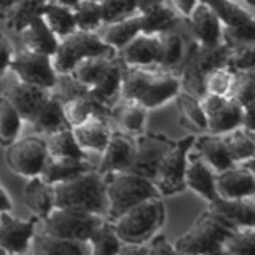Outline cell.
Returning <instances> with one entry per match:
<instances>
[{"label":"cell","instance_id":"5bb4252c","mask_svg":"<svg viewBox=\"0 0 255 255\" xmlns=\"http://www.w3.org/2000/svg\"><path fill=\"white\" fill-rule=\"evenodd\" d=\"M215 193L220 198H243L255 195L254 159L235 163L227 169L215 172Z\"/></svg>","mask_w":255,"mask_h":255},{"label":"cell","instance_id":"f6af8a7d","mask_svg":"<svg viewBox=\"0 0 255 255\" xmlns=\"http://www.w3.org/2000/svg\"><path fill=\"white\" fill-rule=\"evenodd\" d=\"M75 16L77 30L86 32H98L102 26V14H101V3L94 0H80V2L72 8Z\"/></svg>","mask_w":255,"mask_h":255},{"label":"cell","instance_id":"8fae6325","mask_svg":"<svg viewBox=\"0 0 255 255\" xmlns=\"http://www.w3.org/2000/svg\"><path fill=\"white\" fill-rule=\"evenodd\" d=\"M10 70L21 82L42 86L46 90H51L58 78V74L54 72L51 64V56L29 51L26 48L14 51L10 62Z\"/></svg>","mask_w":255,"mask_h":255},{"label":"cell","instance_id":"4dcf8cb0","mask_svg":"<svg viewBox=\"0 0 255 255\" xmlns=\"http://www.w3.org/2000/svg\"><path fill=\"white\" fill-rule=\"evenodd\" d=\"M193 148L198 151V155L211 166V169L214 172L223 171L235 164L220 134L209 132V134L198 135V137H195Z\"/></svg>","mask_w":255,"mask_h":255},{"label":"cell","instance_id":"b9f144b4","mask_svg":"<svg viewBox=\"0 0 255 255\" xmlns=\"http://www.w3.org/2000/svg\"><path fill=\"white\" fill-rule=\"evenodd\" d=\"M175 104H177V109L182 115V120L190 126H193L195 129L199 131H206L207 129V120L206 115L199 106V99L195 98L193 94H190L187 91L180 90L177 96L174 98Z\"/></svg>","mask_w":255,"mask_h":255},{"label":"cell","instance_id":"ab89813d","mask_svg":"<svg viewBox=\"0 0 255 255\" xmlns=\"http://www.w3.org/2000/svg\"><path fill=\"white\" fill-rule=\"evenodd\" d=\"M24 120L13 104L3 94H0V145L6 147L19 137Z\"/></svg>","mask_w":255,"mask_h":255},{"label":"cell","instance_id":"e575fe53","mask_svg":"<svg viewBox=\"0 0 255 255\" xmlns=\"http://www.w3.org/2000/svg\"><path fill=\"white\" fill-rule=\"evenodd\" d=\"M220 135L231 159H233V163H244V161H249V159H254L255 131L238 126L235 129L223 132Z\"/></svg>","mask_w":255,"mask_h":255},{"label":"cell","instance_id":"52a82bcc","mask_svg":"<svg viewBox=\"0 0 255 255\" xmlns=\"http://www.w3.org/2000/svg\"><path fill=\"white\" fill-rule=\"evenodd\" d=\"M104 220H106V217L99 214L54 206L43 219H40L38 227L40 231H43L46 235L88 241L90 236L94 233V230Z\"/></svg>","mask_w":255,"mask_h":255},{"label":"cell","instance_id":"9f6ffc18","mask_svg":"<svg viewBox=\"0 0 255 255\" xmlns=\"http://www.w3.org/2000/svg\"><path fill=\"white\" fill-rule=\"evenodd\" d=\"M16 2H18V0H0V18L5 19V16L8 14V11L11 10Z\"/></svg>","mask_w":255,"mask_h":255},{"label":"cell","instance_id":"7402d4cb","mask_svg":"<svg viewBox=\"0 0 255 255\" xmlns=\"http://www.w3.org/2000/svg\"><path fill=\"white\" fill-rule=\"evenodd\" d=\"M112 123L107 118L99 115H91L83 123L72 128V132L75 135V140L86 153H102L112 134Z\"/></svg>","mask_w":255,"mask_h":255},{"label":"cell","instance_id":"91938a15","mask_svg":"<svg viewBox=\"0 0 255 255\" xmlns=\"http://www.w3.org/2000/svg\"><path fill=\"white\" fill-rule=\"evenodd\" d=\"M6 254H8V252H6V251L3 249L2 246H0V255H6Z\"/></svg>","mask_w":255,"mask_h":255},{"label":"cell","instance_id":"8d00e7d4","mask_svg":"<svg viewBox=\"0 0 255 255\" xmlns=\"http://www.w3.org/2000/svg\"><path fill=\"white\" fill-rule=\"evenodd\" d=\"M42 18L58 38H64L77 30L75 16L72 8L54 2H48L42 11Z\"/></svg>","mask_w":255,"mask_h":255},{"label":"cell","instance_id":"f35d334b","mask_svg":"<svg viewBox=\"0 0 255 255\" xmlns=\"http://www.w3.org/2000/svg\"><path fill=\"white\" fill-rule=\"evenodd\" d=\"M45 139L48 155L50 156H72V158H88L86 151L78 145L72 128H62L54 132L46 134Z\"/></svg>","mask_w":255,"mask_h":255},{"label":"cell","instance_id":"c3c4849f","mask_svg":"<svg viewBox=\"0 0 255 255\" xmlns=\"http://www.w3.org/2000/svg\"><path fill=\"white\" fill-rule=\"evenodd\" d=\"M233 75H235V72L228 66H222V67L211 70L203 80L204 93L215 94V96H227Z\"/></svg>","mask_w":255,"mask_h":255},{"label":"cell","instance_id":"4fadbf2b","mask_svg":"<svg viewBox=\"0 0 255 255\" xmlns=\"http://www.w3.org/2000/svg\"><path fill=\"white\" fill-rule=\"evenodd\" d=\"M198 99L207 120V132L223 134L241 126L243 107L233 99L209 93H204Z\"/></svg>","mask_w":255,"mask_h":255},{"label":"cell","instance_id":"f1b7e54d","mask_svg":"<svg viewBox=\"0 0 255 255\" xmlns=\"http://www.w3.org/2000/svg\"><path fill=\"white\" fill-rule=\"evenodd\" d=\"M96 166L90 163L88 158H72V156H48L46 164L43 167L42 177L48 183H58L75 177V175L94 169Z\"/></svg>","mask_w":255,"mask_h":255},{"label":"cell","instance_id":"11a10c76","mask_svg":"<svg viewBox=\"0 0 255 255\" xmlns=\"http://www.w3.org/2000/svg\"><path fill=\"white\" fill-rule=\"evenodd\" d=\"M13 209V203L10 195L6 193V190L3 188V185L0 183V212H6Z\"/></svg>","mask_w":255,"mask_h":255},{"label":"cell","instance_id":"7bdbcfd3","mask_svg":"<svg viewBox=\"0 0 255 255\" xmlns=\"http://www.w3.org/2000/svg\"><path fill=\"white\" fill-rule=\"evenodd\" d=\"M255 249V227L233 228L222 243L220 254L243 255L252 254Z\"/></svg>","mask_w":255,"mask_h":255},{"label":"cell","instance_id":"44dd1931","mask_svg":"<svg viewBox=\"0 0 255 255\" xmlns=\"http://www.w3.org/2000/svg\"><path fill=\"white\" fill-rule=\"evenodd\" d=\"M214 177H215V172L211 169V166L198 155V151L191 145L188 156H187L185 174H183L185 187L193 190L196 195H199L209 203L217 196V193H215Z\"/></svg>","mask_w":255,"mask_h":255},{"label":"cell","instance_id":"60d3db41","mask_svg":"<svg viewBox=\"0 0 255 255\" xmlns=\"http://www.w3.org/2000/svg\"><path fill=\"white\" fill-rule=\"evenodd\" d=\"M91 247V255H114L120 252L122 239L118 238L117 231L109 219L104 220L94 230V233L88 239Z\"/></svg>","mask_w":255,"mask_h":255},{"label":"cell","instance_id":"74e56055","mask_svg":"<svg viewBox=\"0 0 255 255\" xmlns=\"http://www.w3.org/2000/svg\"><path fill=\"white\" fill-rule=\"evenodd\" d=\"M48 2L50 0H18L5 16L6 27L14 34H19L32 19L42 14Z\"/></svg>","mask_w":255,"mask_h":255},{"label":"cell","instance_id":"83f0119b","mask_svg":"<svg viewBox=\"0 0 255 255\" xmlns=\"http://www.w3.org/2000/svg\"><path fill=\"white\" fill-rule=\"evenodd\" d=\"M158 42H159L158 66L179 74L188 48V45L185 43V38L179 32V27L158 34Z\"/></svg>","mask_w":255,"mask_h":255},{"label":"cell","instance_id":"d6a6232c","mask_svg":"<svg viewBox=\"0 0 255 255\" xmlns=\"http://www.w3.org/2000/svg\"><path fill=\"white\" fill-rule=\"evenodd\" d=\"M101 32H98V35L106 45H109L112 50L120 51L122 48L131 42V40L140 34V16L139 11L128 16L125 19H120L115 22H109V24H102Z\"/></svg>","mask_w":255,"mask_h":255},{"label":"cell","instance_id":"cb8c5ba5","mask_svg":"<svg viewBox=\"0 0 255 255\" xmlns=\"http://www.w3.org/2000/svg\"><path fill=\"white\" fill-rule=\"evenodd\" d=\"M122 72L123 62L120 61L118 54L115 61L107 67V70L101 75V78L93 86H90V96L101 104V106L112 110V107L122 99Z\"/></svg>","mask_w":255,"mask_h":255},{"label":"cell","instance_id":"e0dca14e","mask_svg":"<svg viewBox=\"0 0 255 255\" xmlns=\"http://www.w3.org/2000/svg\"><path fill=\"white\" fill-rule=\"evenodd\" d=\"M180 90H182V85H180L179 74L156 66L148 85L145 86V90L140 93V96L135 102L140 104V106L145 107L147 110L156 109L166 102L174 101V98L177 96Z\"/></svg>","mask_w":255,"mask_h":255},{"label":"cell","instance_id":"6da1fadb","mask_svg":"<svg viewBox=\"0 0 255 255\" xmlns=\"http://www.w3.org/2000/svg\"><path fill=\"white\" fill-rule=\"evenodd\" d=\"M54 206L107 215V196L104 175L98 169H90L75 177L53 183Z\"/></svg>","mask_w":255,"mask_h":255},{"label":"cell","instance_id":"f546056e","mask_svg":"<svg viewBox=\"0 0 255 255\" xmlns=\"http://www.w3.org/2000/svg\"><path fill=\"white\" fill-rule=\"evenodd\" d=\"M140 32L145 34H161L166 30L177 29L182 16L166 2L155 3L139 11Z\"/></svg>","mask_w":255,"mask_h":255},{"label":"cell","instance_id":"d590c367","mask_svg":"<svg viewBox=\"0 0 255 255\" xmlns=\"http://www.w3.org/2000/svg\"><path fill=\"white\" fill-rule=\"evenodd\" d=\"M115 58H117V53L115 54L88 56V58L78 61L69 74L74 77L78 83L90 88L101 78V75L107 70V67L115 61Z\"/></svg>","mask_w":255,"mask_h":255},{"label":"cell","instance_id":"7dc6e473","mask_svg":"<svg viewBox=\"0 0 255 255\" xmlns=\"http://www.w3.org/2000/svg\"><path fill=\"white\" fill-rule=\"evenodd\" d=\"M137 11L139 10L135 0H102L101 2V14L104 24L125 19Z\"/></svg>","mask_w":255,"mask_h":255},{"label":"cell","instance_id":"d6986e66","mask_svg":"<svg viewBox=\"0 0 255 255\" xmlns=\"http://www.w3.org/2000/svg\"><path fill=\"white\" fill-rule=\"evenodd\" d=\"M135 151L134 135L126 134L122 131H112L110 139L106 148L102 150V158L99 164L96 166L99 174L115 172V171H126L132 164Z\"/></svg>","mask_w":255,"mask_h":255},{"label":"cell","instance_id":"7c38bea8","mask_svg":"<svg viewBox=\"0 0 255 255\" xmlns=\"http://www.w3.org/2000/svg\"><path fill=\"white\" fill-rule=\"evenodd\" d=\"M134 142L135 151L129 171L137 172L153 182L158 166L166 155V151L172 147L174 140L161 134L140 132L134 135Z\"/></svg>","mask_w":255,"mask_h":255},{"label":"cell","instance_id":"603a6c76","mask_svg":"<svg viewBox=\"0 0 255 255\" xmlns=\"http://www.w3.org/2000/svg\"><path fill=\"white\" fill-rule=\"evenodd\" d=\"M120 61L126 66H158L159 42L158 34H140L117 51Z\"/></svg>","mask_w":255,"mask_h":255},{"label":"cell","instance_id":"94428289","mask_svg":"<svg viewBox=\"0 0 255 255\" xmlns=\"http://www.w3.org/2000/svg\"><path fill=\"white\" fill-rule=\"evenodd\" d=\"M94 2H99V3H101V2H102V0H94Z\"/></svg>","mask_w":255,"mask_h":255},{"label":"cell","instance_id":"6f0895ef","mask_svg":"<svg viewBox=\"0 0 255 255\" xmlns=\"http://www.w3.org/2000/svg\"><path fill=\"white\" fill-rule=\"evenodd\" d=\"M137 2V10H145V8L155 5V3H161V2H166V0H135Z\"/></svg>","mask_w":255,"mask_h":255},{"label":"cell","instance_id":"9c48e42d","mask_svg":"<svg viewBox=\"0 0 255 255\" xmlns=\"http://www.w3.org/2000/svg\"><path fill=\"white\" fill-rule=\"evenodd\" d=\"M195 137L196 135H187V137L174 140L172 147L166 151L153 177V183L159 195L171 196L182 193L187 188L183 182V174H185L188 151L193 145Z\"/></svg>","mask_w":255,"mask_h":255},{"label":"cell","instance_id":"277c9868","mask_svg":"<svg viewBox=\"0 0 255 255\" xmlns=\"http://www.w3.org/2000/svg\"><path fill=\"white\" fill-rule=\"evenodd\" d=\"M230 53L228 45L223 42L215 46H203L191 40L179 70L182 90L193 94L195 98H201L204 94V77L214 69L228 66Z\"/></svg>","mask_w":255,"mask_h":255},{"label":"cell","instance_id":"484cf974","mask_svg":"<svg viewBox=\"0 0 255 255\" xmlns=\"http://www.w3.org/2000/svg\"><path fill=\"white\" fill-rule=\"evenodd\" d=\"M18 35L21 37L22 46L26 48V50L48 54V56L54 54L59 43V38L53 34L50 27H48V24L42 18V14L32 19Z\"/></svg>","mask_w":255,"mask_h":255},{"label":"cell","instance_id":"db71d44e","mask_svg":"<svg viewBox=\"0 0 255 255\" xmlns=\"http://www.w3.org/2000/svg\"><path fill=\"white\" fill-rule=\"evenodd\" d=\"M241 126L246 128V129L255 131V128H254V104H249V106H244V107H243Z\"/></svg>","mask_w":255,"mask_h":255},{"label":"cell","instance_id":"d4e9b609","mask_svg":"<svg viewBox=\"0 0 255 255\" xmlns=\"http://www.w3.org/2000/svg\"><path fill=\"white\" fill-rule=\"evenodd\" d=\"M29 252L38 255H50V254L91 255V247L88 241H78V239H66L59 236L46 235L37 228L35 235L32 236Z\"/></svg>","mask_w":255,"mask_h":255},{"label":"cell","instance_id":"4316f807","mask_svg":"<svg viewBox=\"0 0 255 255\" xmlns=\"http://www.w3.org/2000/svg\"><path fill=\"white\" fill-rule=\"evenodd\" d=\"M147 122V109L134 101L120 99L110 110V123L126 134H140Z\"/></svg>","mask_w":255,"mask_h":255},{"label":"cell","instance_id":"f907efd6","mask_svg":"<svg viewBox=\"0 0 255 255\" xmlns=\"http://www.w3.org/2000/svg\"><path fill=\"white\" fill-rule=\"evenodd\" d=\"M13 45L11 40L3 30H0V77H3L8 70H10V62L13 59Z\"/></svg>","mask_w":255,"mask_h":255},{"label":"cell","instance_id":"9a60e30c","mask_svg":"<svg viewBox=\"0 0 255 255\" xmlns=\"http://www.w3.org/2000/svg\"><path fill=\"white\" fill-rule=\"evenodd\" d=\"M40 219L34 215L32 219L22 220L14 217L11 211L0 212V246L8 254L29 252L32 236L35 235Z\"/></svg>","mask_w":255,"mask_h":255},{"label":"cell","instance_id":"bcb514c9","mask_svg":"<svg viewBox=\"0 0 255 255\" xmlns=\"http://www.w3.org/2000/svg\"><path fill=\"white\" fill-rule=\"evenodd\" d=\"M50 93L53 98H56L58 101L66 102L69 99L83 98V96L90 94V90H88L85 85L78 83L70 74H58L56 83L53 85Z\"/></svg>","mask_w":255,"mask_h":255},{"label":"cell","instance_id":"3957f363","mask_svg":"<svg viewBox=\"0 0 255 255\" xmlns=\"http://www.w3.org/2000/svg\"><path fill=\"white\" fill-rule=\"evenodd\" d=\"M104 175L106 183V196H107V215L106 219L114 220L122 215L126 209L137 204L150 196L159 195L155 183L143 175L126 171L107 172Z\"/></svg>","mask_w":255,"mask_h":255},{"label":"cell","instance_id":"2e32d148","mask_svg":"<svg viewBox=\"0 0 255 255\" xmlns=\"http://www.w3.org/2000/svg\"><path fill=\"white\" fill-rule=\"evenodd\" d=\"M190 35L196 43L203 46H215L222 43L223 27L217 13L212 10L209 3L199 0L187 16Z\"/></svg>","mask_w":255,"mask_h":255},{"label":"cell","instance_id":"f5cc1de1","mask_svg":"<svg viewBox=\"0 0 255 255\" xmlns=\"http://www.w3.org/2000/svg\"><path fill=\"white\" fill-rule=\"evenodd\" d=\"M169 2L175 11H177L180 16H183V18H187L199 0H169Z\"/></svg>","mask_w":255,"mask_h":255},{"label":"cell","instance_id":"1f68e13d","mask_svg":"<svg viewBox=\"0 0 255 255\" xmlns=\"http://www.w3.org/2000/svg\"><path fill=\"white\" fill-rule=\"evenodd\" d=\"M22 201L26 203L32 214L37 215L38 219H43L54 207L53 185L45 182L40 175L27 179V183L22 191Z\"/></svg>","mask_w":255,"mask_h":255},{"label":"cell","instance_id":"ba28073f","mask_svg":"<svg viewBox=\"0 0 255 255\" xmlns=\"http://www.w3.org/2000/svg\"><path fill=\"white\" fill-rule=\"evenodd\" d=\"M117 51L106 45L98 32L75 30L67 37L59 38L58 48L51 56V64L56 74H69L74 66L88 56L115 54Z\"/></svg>","mask_w":255,"mask_h":255},{"label":"cell","instance_id":"ee69618b","mask_svg":"<svg viewBox=\"0 0 255 255\" xmlns=\"http://www.w3.org/2000/svg\"><path fill=\"white\" fill-rule=\"evenodd\" d=\"M254 93H255L254 69L235 72L227 98L233 99L241 107H244V106H249V104H254Z\"/></svg>","mask_w":255,"mask_h":255},{"label":"cell","instance_id":"816d5d0a","mask_svg":"<svg viewBox=\"0 0 255 255\" xmlns=\"http://www.w3.org/2000/svg\"><path fill=\"white\" fill-rule=\"evenodd\" d=\"M145 244L148 249V255L150 254H175L172 243L167 241V238L164 235H153Z\"/></svg>","mask_w":255,"mask_h":255},{"label":"cell","instance_id":"8992f818","mask_svg":"<svg viewBox=\"0 0 255 255\" xmlns=\"http://www.w3.org/2000/svg\"><path fill=\"white\" fill-rule=\"evenodd\" d=\"M231 230L206 207L193 225L172 243L174 251L175 254H220L223 239Z\"/></svg>","mask_w":255,"mask_h":255},{"label":"cell","instance_id":"5b68a950","mask_svg":"<svg viewBox=\"0 0 255 255\" xmlns=\"http://www.w3.org/2000/svg\"><path fill=\"white\" fill-rule=\"evenodd\" d=\"M222 22V42L228 48L255 43L254 0H204Z\"/></svg>","mask_w":255,"mask_h":255},{"label":"cell","instance_id":"7a4b0ae2","mask_svg":"<svg viewBox=\"0 0 255 255\" xmlns=\"http://www.w3.org/2000/svg\"><path fill=\"white\" fill-rule=\"evenodd\" d=\"M161 195L150 196L110 220L122 243H147L164 223Z\"/></svg>","mask_w":255,"mask_h":255},{"label":"cell","instance_id":"836d02e7","mask_svg":"<svg viewBox=\"0 0 255 255\" xmlns=\"http://www.w3.org/2000/svg\"><path fill=\"white\" fill-rule=\"evenodd\" d=\"M27 125H30L34 131L45 134L54 132L58 129H62V128H70L66 122V117H64L62 102L53 98V96H50L42 104V107L35 112V115L29 120Z\"/></svg>","mask_w":255,"mask_h":255},{"label":"cell","instance_id":"680465c9","mask_svg":"<svg viewBox=\"0 0 255 255\" xmlns=\"http://www.w3.org/2000/svg\"><path fill=\"white\" fill-rule=\"evenodd\" d=\"M50 2H54V3H59V5H64V6H69V8H74L80 0H50Z\"/></svg>","mask_w":255,"mask_h":255},{"label":"cell","instance_id":"30bf717a","mask_svg":"<svg viewBox=\"0 0 255 255\" xmlns=\"http://www.w3.org/2000/svg\"><path fill=\"white\" fill-rule=\"evenodd\" d=\"M48 156L45 140L37 135L18 137L5 147V161L10 171L26 179L42 174Z\"/></svg>","mask_w":255,"mask_h":255},{"label":"cell","instance_id":"ac0fdd59","mask_svg":"<svg viewBox=\"0 0 255 255\" xmlns=\"http://www.w3.org/2000/svg\"><path fill=\"white\" fill-rule=\"evenodd\" d=\"M207 207L230 228L255 227V195L243 198L215 196Z\"/></svg>","mask_w":255,"mask_h":255},{"label":"cell","instance_id":"ffe728a7","mask_svg":"<svg viewBox=\"0 0 255 255\" xmlns=\"http://www.w3.org/2000/svg\"><path fill=\"white\" fill-rule=\"evenodd\" d=\"M2 94L18 110L24 123H27L35 115V112L42 107V104L51 96L50 90H46V88L21 82L18 78L8 85Z\"/></svg>","mask_w":255,"mask_h":255},{"label":"cell","instance_id":"681fc988","mask_svg":"<svg viewBox=\"0 0 255 255\" xmlns=\"http://www.w3.org/2000/svg\"><path fill=\"white\" fill-rule=\"evenodd\" d=\"M228 67L233 72L251 70L255 66V43L241 45L230 50Z\"/></svg>","mask_w":255,"mask_h":255}]
</instances>
